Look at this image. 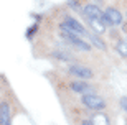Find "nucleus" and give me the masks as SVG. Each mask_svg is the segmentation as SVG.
<instances>
[{"label": "nucleus", "mask_w": 127, "mask_h": 125, "mask_svg": "<svg viewBox=\"0 0 127 125\" xmlns=\"http://www.w3.org/2000/svg\"><path fill=\"white\" fill-rule=\"evenodd\" d=\"M61 36L64 38L69 45H73V46H76V48H79V50H83V51H89L91 50V45H89V43H86L84 40H81L79 35H74V33H71V31H64V30H63Z\"/></svg>", "instance_id": "obj_1"}, {"label": "nucleus", "mask_w": 127, "mask_h": 125, "mask_svg": "<svg viewBox=\"0 0 127 125\" xmlns=\"http://www.w3.org/2000/svg\"><path fill=\"white\" fill-rule=\"evenodd\" d=\"M60 26H61V30H64V31H71V33H74V35H84V33H86L84 26H83L78 20L71 18V17H66Z\"/></svg>", "instance_id": "obj_2"}, {"label": "nucleus", "mask_w": 127, "mask_h": 125, "mask_svg": "<svg viewBox=\"0 0 127 125\" xmlns=\"http://www.w3.org/2000/svg\"><path fill=\"white\" fill-rule=\"evenodd\" d=\"M122 23V15L117 8H112L109 7L104 12V25H111V26H116V25Z\"/></svg>", "instance_id": "obj_3"}, {"label": "nucleus", "mask_w": 127, "mask_h": 125, "mask_svg": "<svg viewBox=\"0 0 127 125\" xmlns=\"http://www.w3.org/2000/svg\"><path fill=\"white\" fill-rule=\"evenodd\" d=\"M81 102H83L86 107L93 109V110H101V109H104V107H106V102H104L101 97L94 96V94H86V96H83Z\"/></svg>", "instance_id": "obj_4"}, {"label": "nucleus", "mask_w": 127, "mask_h": 125, "mask_svg": "<svg viewBox=\"0 0 127 125\" xmlns=\"http://www.w3.org/2000/svg\"><path fill=\"white\" fill-rule=\"evenodd\" d=\"M68 73L73 74V76H78V77H81V79H91L93 76H94L89 68L81 66V64H71L69 68H68Z\"/></svg>", "instance_id": "obj_5"}, {"label": "nucleus", "mask_w": 127, "mask_h": 125, "mask_svg": "<svg viewBox=\"0 0 127 125\" xmlns=\"http://www.w3.org/2000/svg\"><path fill=\"white\" fill-rule=\"evenodd\" d=\"M84 15L89 20H94V22H101V23H104V12H101L99 7H96V5H86V7H84Z\"/></svg>", "instance_id": "obj_6"}, {"label": "nucleus", "mask_w": 127, "mask_h": 125, "mask_svg": "<svg viewBox=\"0 0 127 125\" xmlns=\"http://www.w3.org/2000/svg\"><path fill=\"white\" fill-rule=\"evenodd\" d=\"M0 125H12L10 124V105L5 100H0Z\"/></svg>", "instance_id": "obj_7"}, {"label": "nucleus", "mask_w": 127, "mask_h": 125, "mask_svg": "<svg viewBox=\"0 0 127 125\" xmlns=\"http://www.w3.org/2000/svg\"><path fill=\"white\" fill-rule=\"evenodd\" d=\"M71 91H74V92H79V94H93V86L86 82H81V81H74V82H71Z\"/></svg>", "instance_id": "obj_8"}, {"label": "nucleus", "mask_w": 127, "mask_h": 125, "mask_svg": "<svg viewBox=\"0 0 127 125\" xmlns=\"http://www.w3.org/2000/svg\"><path fill=\"white\" fill-rule=\"evenodd\" d=\"M83 125H109V120L104 114H97V115H94L91 120H84Z\"/></svg>", "instance_id": "obj_9"}, {"label": "nucleus", "mask_w": 127, "mask_h": 125, "mask_svg": "<svg viewBox=\"0 0 127 125\" xmlns=\"http://www.w3.org/2000/svg\"><path fill=\"white\" fill-rule=\"evenodd\" d=\"M86 35L89 36V40L93 41V45H94L96 48H99V50H106V43H104L99 36H96V35H93V33H86Z\"/></svg>", "instance_id": "obj_10"}, {"label": "nucleus", "mask_w": 127, "mask_h": 125, "mask_svg": "<svg viewBox=\"0 0 127 125\" xmlns=\"http://www.w3.org/2000/svg\"><path fill=\"white\" fill-rule=\"evenodd\" d=\"M51 56L55 58V59H60V61H73L71 54L69 53H64V51H55Z\"/></svg>", "instance_id": "obj_11"}, {"label": "nucleus", "mask_w": 127, "mask_h": 125, "mask_svg": "<svg viewBox=\"0 0 127 125\" xmlns=\"http://www.w3.org/2000/svg\"><path fill=\"white\" fill-rule=\"evenodd\" d=\"M116 50H117V53H119L121 56H127V43H126V41H119Z\"/></svg>", "instance_id": "obj_12"}, {"label": "nucleus", "mask_w": 127, "mask_h": 125, "mask_svg": "<svg viewBox=\"0 0 127 125\" xmlns=\"http://www.w3.org/2000/svg\"><path fill=\"white\" fill-rule=\"evenodd\" d=\"M121 105H122V109L127 112V97H124L122 100H121Z\"/></svg>", "instance_id": "obj_13"}]
</instances>
